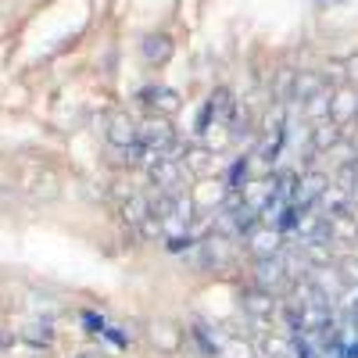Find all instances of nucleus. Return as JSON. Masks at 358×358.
Masks as SVG:
<instances>
[{"instance_id":"nucleus-1","label":"nucleus","mask_w":358,"mask_h":358,"mask_svg":"<svg viewBox=\"0 0 358 358\" xmlns=\"http://www.w3.org/2000/svg\"><path fill=\"white\" fill-rule=\"evenodd\" d=\"M140 101L151 108V111H162V115H172V111H179V104H183V97L176 94L172 86H143L140 90Z\"/></svg>"},{"instance_id":"nucleus-2","label":"nucleus","mask_w":358,"mask_h":358,"mask_svg":"<svg viewBox=\"0 0 358 358\" xmlns=\"http://www.w3.org/2000/svg\"><path fill=\"white\" fill-rule=\"evenodd\" d=\"M251 251L265 262V258H276L280 255V229L276 226H268V229H262V226H255L251 233Z\"/></svg>"},{"instance_id":"nucleus-3","label":"nucleus","mask_w":358,"mask_h":358,"mask_svg":"<svg viewBox=\"0 0 358 358\" xmlns=\"http://www.w3.org/2000/svg\"><path fill=\"white\" fill-rule=\"evenodd\" d=\"M108 140H111V147H133V143H140V129L133 126L129 115H115L108 122Z\"/></svg>"},{"instance_id":"nucleus-4","label":"nucleus","mask_w":358,"mask_h":358,"mask_svg":"<svg viewBox=\"0 0 358 358\" xmlns=\"http://www.w3.org/2000/svg\"><path fill=\"white\" fill-rule=\"evenodd\" d=\"M155 215V204H151V197H143V194H133V197H126V204H122V219L126 222H133V226H143L147 219Z\"/></svg>"},{"instance_id":"nucleus-5","label":"nucleus","mask_w":358,"mask_h":358,"mask_svg":"<svg viewBox=\"0 0 358 358\" xmlns=\"http://www.w3.org/2000/svg\"><path fill=\"white\" fill-rule=\"evenodd\" d=\"M244 308L255 315V319H268L276 312V301H273V294H268L265 287H258V290H248L244 294Z\"/></svg>"},{"instance_id":"nucleus-6","label":"nucleus","mask_w":358,"mask_h":358,"mask_svg":"<svg viewBox=\"0 0 358 358\" xmlns=\"http://www.w3.org/2000/svg\"><path fill=\"white\" fill-rule=\"evenodd\" d=\"M140 50H143V57H147L151 65H165L169 57H172V40L162 36V33H155V36H147V40H143Z\"/></svg>"},{"instance_id":"nucleus-7","label":"nucleus","mask_w":358,"mask_h":358,"mask_svg":"<svg viewBox=\"0 0 358 358\" xmlns=\"http://www.w3.org/2000/svg\"><path fill=\"white\" fill-rule=\"evenodd\" d=\"M355 111H358V97H355V94H348V90H344V94H337V101L330 104V118H334L337 126H344Z\"/></svg>"},{"instance_id":"nucleus-8","label":"nucleus","mask_w":358,"mask_h":358,"mask_svg":"<svg viewBox=\"0 0 358 358\" xmlns=\"http://www.w3.org/2000/svg\"><path fill=\"white\" fill-rule=\"evenodd\" d=\"M183 162V169H190L194 176H208L215 169V158H212V151H187V158H179Z\"/></svg>"},{"instance_id":"nucleus-9","label":"nucleus","mask_w":358,"mask_h":358,"mask_svg":"<svg viewBox=\"0 0 358 358\" xmlns=\"http://www.w3.org/2000/svg\"><path fill=\"white\" fill-rule=\"evenodd\" d=\"M248 169H251V158H241V162L229 169V190H244V183H248Z\"/></svg>"},{"instance_id":"nucleus-10","label":"nucleus","mask_w":358,"mask_h":358,"mask_svg":"<svg viewBox=\"0 0 358 358\" xmlns=\"http://www.w3.org/2000/svg\"><path fill=\"white\" fill-rule=\"evenodd\" d=\"M83 326H86L90 334H101V337H104V330H108V322H104L97 312H83Z\"/></svg>"}]
</instances>
